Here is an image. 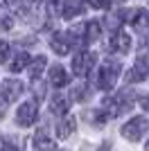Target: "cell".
<instances>
[{
  "mask_svg": "<svg viewBox=\"0 0 149 151\" xmlns=\"http://www.w3.org/2000/svg\"><path fill=\"white\" fill-rule=\"evenodd\" d=\"M120 70H122V63L120 61H106L102 63V68L97 70V86L102 90H111L115 86L120 77Z\"/></svg>",
  "mask_w": 149,
  "mask_h": 151,
  "instance_id": "cell-1",
  "label": "cell"
},
{
  "mask_svg": "<svg viewBox=\"0 0 149 151\" xmlns=\"http://www.w3.org/2000/svg\"><path fill=\"white\" fill-rule=\"evenodd\" d=\"M145 131H147V120H145V117H133V120H129L122 126V135L127 140H131V142L140 140Z\"/></svg>",
  "mask_w": 149,
  "mask_h": 151,
  "instance_id": "cell-2",
  "label": "cell"
},
{
  "mask_svg": "<svg viewBox=\"0 0 149 151\" xmlns=\"http://www.w3.org/2000/svg\"><path fill=\"white\" fill-rule=\"evenodd\" d=\"M38 117V106L36 101H25L23 106L18 108V113H16V122H18V126H32L34 122H36Z\"/></svg>",
  "mask_w": 149,
  "mask_h": 151,
  "instance_id": "cell-3",
  "label": "cell"
},
{
  "mask_svg": "<svg viewBox=\"0 0 149 151\" xmlns=\"http://www.w3.org/2000/svg\"><path fill=\"white\" fill-rule=\"evenodd\" d=\"M93 65H95V54L93 52H79V54L72 59V72L77 77H86Z\"/></svg>",
  "mask_w": 149,
  "mask_h": 151,
  "instance_id": "cell-4",
  "label": "cell"
},
{
  "mask_svg": "<svg viewBox=\"0 0 149 151\" xmlns=\"http://www.w3.org/2000/svg\"><path fill=\"white\" fill-rule=\"evenodd\" d=\"M72 45H77V41H74L72 34H66V32H56L54 36H52V50L56 52V54H68L70 50H72Z\"/></svg>",
  "mask_w": 149,
  "mask_h": 151,
  "instance_id": "cell-5",
  "label": "cell"
},
{
  "mask_svg": "<svg viewBox=\"0 0 149 151\" xmlns=\"http://www.w3.org/2000/svg\"><path fill=\"white\" fill-rule=\"evenodd\" d=\"M131 47V38L124 34L122 29L118 32H113V36H111V43H108V50L111 52H120V54H127Z\"/></svg>",
  "mask_w": 149,
  "mask_h": 151,
  "instance_id": "cell-6",
  "label": "cell"
},
{
  "mask_svg": "<svg viewBox=\"0 0 149 151\" xmlns=\"http://www.w3.org/2000/svg\"><path fill=\"white\" fill-rule=\"evenodd\" d=\"M84 9H86V0H66L63 9H61V16L63 18H74V16L84 14Z\"/></svg>",
  "mask_w": 149,
  "mask_h": 151,
  "instance_id": "cell-7",
  "label": "cell"
},
{
  "mask_svg": "<svg viewBox=\"0 0 149 151\" xmlns=\"http://www.w3.org/2000/svg\"><path fill=\"white\" fill-rule=\"evenodd\" d=\"M74 126H77V120H74L72 115H63L61 120H59V124H56V135L61 140L70 138L74 133Z\"/></svg>",
  "mask_w": 149,
  "mask_h": 151,
  "instance_id": "cell-8",
  "label": "cell"
},
{
  "mask_svg": "<svg viewBox=\"0 0 149 151\" xmlns=\"http://www.w3.org/2000/svg\"><path fill=\"white\" fill-rule=\"evenodd\" d=\"M20 93H23V83H20L18 79H5V81H2V95H5L9 101L18 99Z\"/></svg>",
  "mask_w": 149,
  "mask_h": 151,
  "instance_id": "cell-9",
  "label": "cell"
},
{
  "mask_svg": "<svg viewBox=\"0 0 149 151\" xmlns=\"http://www.w3.org/2000/svg\"><path fill=\"white\" fill-rule=\"evenodd\" d=\"M50 81H52V86L61 88V86H68L70 83V75L66 72L63 65H52L50 68Z\"/></svg>",
  "mask_w": 149,
  "mask_h": 151,
  "instance_id": "cell-10",
  "label": "cell"
},
{
  "mask_svg": "<svg viewBox=\"0 0 149 151\" xmlns=\"http://www.w3.org/2000/svg\"><path fill=\"white\" fill-rule=\"evenodd\" d=\"M147 75H149V57H140L133 65V70H131L129 81H142Z\"/></svg>",
  "mask_w": 149,
  "mask_h": 151,
  "instance_id": "cell-11",
  "label": "cell"
},
{
  "mask_svg": "<svg viewBox=\"0 0 149 151\" xmlns=\"http://www.w3.org/2000/svg\"><path fill=\"white\" fill-rule=\"evenodd\" d=\"M68 108H70V99L68 97H66V95H54V97H52V99H50V111H52V113L54 115H68Z\"/></svg>",
  "mask_w": 149,
  "mask_h": 151,
  "instance_id": "cell-12",
  "label": "cell"
},
{
  "mask_svg": "<svg viewBox=\"0 0 149 151\" xmlns=\"http://www.w3.org/2000/svg\"><path fill=\"white\" fill-rule=\"evenodd\" d=\"M32 145H34L36 151H54V140L50 138L43 129L34 133V142H32Z\"/></svg>",
  "mask_w": 149,
  "mask_h": 151,
  "instance_id": "cell-13",
  "label": "cell"
},
{
  "mask_svg": "<svg viewBox=\"0 0 149 151\" xmlns=\"http://www.w3.org/2000/svg\"><path fill=\"white\" fill-rule=\"evenodd\" d=\"M99 34H102V25H99L97 20H90V23H86V25L81 27V36H84V43H93V41H97Z\"/></svg>",
  "mask_w": 149,
  "mask_h": 151,
  "instance_id": "cell-14",
  "label": "cell"
},
{
  "mask_svg": "<svg viewBox=\"0 0 149 151\" xmlns=\"http://www.w3.org/2000/svg\"><path fill=\"white\" fill-rule=\"evenodd\" d=\"M25 65H30V54H27V52H18V54L14 57V63L9 65V70H12V72H20Z\"/></svg>",
  "mask_w": 149,
  "mask_h": 151,
  "instance_id": "cell-15",
  "label": "cell"
},
{
  "mask_svg": "<svg viewBox=\"0 0 149 151\" xmlns=\"http://www.w3.org/2000/svg\"><path fill=\"white\" fill-rule=\"evenodd\" d=\"M131 25L136 27H140V29H142V27H147L149 25V14L145 12V9H138L136 14H133V16H131Z\"/></svg>",
  "mask_w": 149,
  "mask_h": 151,
  "instance_id": "cell-16",
  "label": "cell"
},
{
  "mask_svg": "<svg viewBox=\"0 0 149 151\" xmlns=\"http://www.w3.org/2000/svg\"><path fill=\"white\" fill-rule=\"evenodd\" d=\"M32 65H30V77L32 79H38V77H41V72H43V68H45V57H36L34 59V61H30Z\"/></svg>",
  "mask_w": 149,
  "mask_h": 151,
  "instance_id": "cell-17",
  "label": "cell"
},
{
  "mask_svg": "<svg viewBox=\"0 0 149 151\" xmlns=\"http://www.w3.org/2000/svg\"><path fill=\"white\" fill-rule=\"evenodd\" d=\"M14 27V18H12V12L7 7L0 5V29H12Z\"/></svg>",
  "mask_w": 149,
  "mask_h": 151,
  "instance_id": "cell-18",
  "label": "cell"
},
{
  "mask_svg": "<svg viewBox=\"0 0 149 151\" xmlns=\"http://www.w3.org/2000/svg\"><path fill=\"white\" fill-rule=\"evenodd\" d=\"M88 95H90V90H88L86 83H79V86H74V90H72V97H74L77 101H86Z\"/></svg>",
  "mask_w": 149,
  "mask_h": 151,
  "instance_id": "cell-19",
  "label": "cell"
},
{
  "mask_svg": "<svg viewBox=\"0 0 149 151\" xmlns=\"http://www.w3.org/2000/svg\"><path fill=\"white\" fill-rule=\"evenodd\" d=\"M104 111H102V108H99V111H93V113H88V120L93 122L95 126H104L106 124V117H104Z\"/></svg>",
  "mask_w": 149,
  "mask_h": 151,
  "instance_id": "cell-20",
  "label": "cell"
},
{
  "mask_svg": "<svg viewBox=\"0 0 149 151\" xmlns=\"http://www.w3.org/2000/svg\"><path fill=\"white\" fill-rule=\"evenodd\" d=\"M9 57V43L7 41H0V63H5Z\"/></svg>",
  "mask_w": 149,
  "mask_h": 151,
  "instance_id": "cell-21",
  "label": "cell"
},
{
  "mask_svg": "<svg viewBox=\"0 0 149 151\" xmlns=\"http://www.w3.org/2000/svg\"><path fill=\"white\" fill-rule=\"evenodd\" d=\"M90 2V7H95V9H108L111 7V0H88Z\"/></svg>",
  "mask_w": 149,
  "mask_h": 151,
  "instance_id": "cell-22",
  "label": "cell"
},
{
  "mask_svg": "<svg viewBox=\"0 0 149 151\" xmlns=\"http://www.w3.org/2000/svg\"><path fill=\"white\" fill-rule=\"evenodd\" d=\"M7 106H9V99H7L5 95H0V117L7 115Z\"/></svg>",
  "mask_w": 149,
  "mask_h": 151,
  "instance_id": "cell-23",
  "label": "cell"
},
{
  "mask_svg": "<svg viewBox=\"0 0 149 151\" xmlns=\"http://www.w3.org/2000/svg\"><path fill=\"white\" fill-rule=\"evenodd\" d=\"M140 106H142L145 111H149V95H142V97H140Z\"/></svg>",
  "mask_w": 149,
  "mask_h": 151,
  "instance_id": "cell-24",
  "label": "cell"
},
{
  "mask_svg": "<svg viewBox=\"0 0 149 151\" xmlns=\"http://www.w3.org/2000/svg\"><path fill=\"white\" fill-rule=\"evenodd\" d=\"M5 5H12V7H23L20 0H5Z\"/></svg>",
  "mask_w": 149,
  "mask_h": 151,
  "instance_id": "cell-25",
  "label": "cell"
},
{
  "mask_svg": "<svg viewBox=\"0 0 149 151\" xmlns=\"http://www.w3.org/2000/svg\"><path fill=\"white\" fill-rule=\"evenodd\" d=\"M99 151H108V142H106V145L102 147V149H99Z\"/></svg>",
  "mask_w": 149,
  "mask_h": 151,
  "instance_id": "cell-26",
  "label": "cell"
},
{
  "mask_svg": "<svg viewBox=\"0 0 149 151\" xmlns=\"http://www.w3.org/2000/svg\"><path fill=\"white\" fill-rule=\"evenodd\" d=\"M145 151H149V142H147V147H145Z\"/></svg>",
  "mask_w": 149,
  "mask_h": 151,
  "instance_id": "cell-27",
  "label": "cell"
}]
</instances>
